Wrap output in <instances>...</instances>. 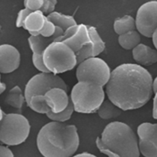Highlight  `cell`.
Listing matches in <instances>:
<instances>
[{
    "instance_id": "cell-22",
    "label": "cell",
    "mask_w": 157,
    "mask_h": 157,
    "mask_svg": "<svg viewBox=\"0 0 157 157\" xmlns=\"http://www.w3.org/2000/svg\"><path fill=\"white\" fill-rule=\"evenodd\" d=\"M27 105L33 111L41 114L47 115L51 111L45 101L44 95H34L32 96Z\"/></svg>"
},
{
    "instance_id": "cell-35",
    "label": "cell",
    "mask_w": 157,
    "mask_h": 157,
    "mask_svg": "<svg viewBox=\"0 0 157 157\" xmlns=\"http://www.w3.org/2000/svg\"><path fill=\"white\" fill-rule=\"evenodd\" d=\"M72 157H97L96 155L88 153V152H83V153H80L77 155H74Z\"/></svg>"
},
{
    "instance_id": "cell-26",
    "label": "cell",
    "mask_w": 157,
    "mask_h": 157,
    "mask_svg": "<svg viewBox=\"0 0 157 157\" xmlns=\"http://www.w3.org/2000/svg\"><path fill=\"white\" fill-rule=\"evenodd\" d=\"M56 26L50 21H49L46 16L44 25L42 29L38 32V35H40L45 37H52L56 31Z\"/></svg>"
},
{
    "instance_id": "cell-21",
    "label": "cell",
    "mask_w": 157,
    "mask_h": 157,
    "mask_svg": "<svg viewBox=\"0 0 157 157\" xmlns=\"http://www.w3.org/2000/svg\"><path fill=\"white\" fill-rule=\"evenodd\" d=\"M97 112L101 118L109 120L119 117L122 112V110L109 99H107L103 102Z\"/></svg>"
},
{
    "instance_id": "cell-18",
    "label": "cell",
    "mask_w": 157,
    "mask_h": 157,
    "mask_svg": "<svg viewBox=\"0 0 157 157\" xmlns=\"http://www.w3.org/2000/svg\"><path fill=\"white\" fill-rule=\"evenodd\" d=\"M47 19L56 26L61 28L64 32L69 27L77 25L74 18L69 15H65L58 12H53L47 15Z\"/></svg>"
},
{
    "instance_id": "cell-1",
    "label": "cell",
    "mask_w": 157,
    "mask_h": 157,
    "mask_svg": "<svg viewBox=\"0 0 157 157\" xmlns=\"http://www.w3.org/2000/svg\"><path fill=\"white\" fill-rule=\"evenodd\" d=\"M153 78L144 66L123 63L111 72L105 86L109 99L123 111L139 109L151 98Z\"/></svg>"
},
{
    "instance_id": "cell-23",
    "label": "cell",
    "mask_w": 157,
    "mask_h": 157,
    "mask_svg": "<svg viewBox=\"0 0 157 157\" xmlns=\"http://www.w3.org/2000/svg\"><path fill=\"white\" fill-rule=\"evenodd\" d=\"M91 42L94 47V56L101 54L105 48V43L99 36L97 29L91 25H87Z\"/></svg>"
},
{
    "instance_id": "cell-8",
    "label": "cell",
    "mask_w": 157,
    "mask_h": 157,
    "mask_svg": "<svg viewBox=\"0 0 157 157\" xmlns=\"http://www.w3.org/2000/svg\"><path fill=\"white\" fill-rule=\"evenodd\" d=\"M61 88L67 92L66 82L58 75L52 73H39L33 76L26 84L24 95L26 104L34 95H45L53 88Z\"/></svg>"
},
{
    "instance_id": "cell-29",
    "label": "cell",
    "mask_w": 157,
    "mask_h": 157,
    "mask_svg": "<svg viewBox=\"0 0 157 157\" xmlns=\"http://www.w3.org/2000/svg\"><path fill=\"white\" fill-rule=\"evenodd\" d=\"M57 1L56 0H44L43 5L39 10L44 15L47 14L48 15L55 12L54 10Z\"/></svg>"
},
{
    "instance_id": "cell-9",
    "label": "cell",
    "mask_w": 157,
    "mask_h": 157,
    "mask_svg": "<svg viewBox=\"0 0 157 157\" xmlns=\"http://www.w3.org/2000/svg\"><path fill=\"white\" fill-rule=\"evenodd\" d=\"M137 31L146 37H151L157 28V1L142 4L135 18Z\"/></svg>"
},
{
    "instance_id": "cell-6",
    "label": "cell",
    "mask_w": 157,
    "mask_h": 157,
    "mask_svg": "<svg viewBox=\"0 0 157 157\" xmlns=\"http://www.w3.org/2000/svg\"><path fill=\"white\" fill-rule=\"evenodd\" d=\"M31 126L28 120L20 113H7L0 120V140L6 145H18L29 136Z\"/></svg>"
},
{
    "instance_id": "cell-34",
    "label": "cell",
    "mask_w": 157,
    "mask_h": 157,
    "mask_svg": "<svg viewBox=\"0 0 157 157\" xmlns=\"http://www.w3.org/2000/svg\"><path fill=\"white\" fill-rule=\"evenodd\" d=\"M152 116L154 119L157 120V92L155 93V96L153 100Z\"/></svg>"
},
{
    "instance_id": "cell-15",
    "label": "cell",
    "mask_w": 157,
    "mask_h": 157,
    "mask_svg": "<svg viewBox=\"0 0 157 157\" xmlns=\"http://www.w3.org/2000/svg\"><path fill=\"white\" fill-rule=\"evenodd\" d=\"M62 42L69 46L75 53L81 49L84 45L91 43L87 25L78 24L76 33L72 37Z\"/></svg>"
},
{
    "instance_id": "cell-10",
    "label": "cell",
    "mask_w": 157,
    "mask_h": 157,
    "mask_svg": "<svg viewBox=\"0 0 157 157\" xmlns=\"http://www.w3.org/2000/svg\"><path fill=\"white\" fill-rule=\"evenodd\" d=\"M137 134L140 154L144 157H157V123H141Z\"/></svg>"
},
{
    "instance_id": "cell-19",
    "label": "cell",
    "mask_w": 157,
    "mask_h": 157,
    "mask_svg": "<svg viewBox=\"0 0 157 157\" xmlns=\"http://www.w3.org/2000/svg\"><path fill=\"white\" fill-rule=\"evenodd\" d=\"M4 101L6 104L18 110L21 109L23 104L26 102L24 93L18 85L12 87L9 91Z\"/></svg>"
},
{
    "instance_id": "cell-39",
    "label": "cell",
    "mask_w": 157,
    "mask_h": 157,
    "mask_svg": "<svg viewBox=\"0 0 157 157\" xmlns=\"http://www.w3.org/2000/svg\"><path fill=\"white\" fill-rule=\"evenodd\" d=\"M6 114L7 113H6V112H4L2 109H1V118H0V120H2L6 115Z\"/></svg>"
},
{
    "instance_id": "cell-3",
    "label": "cell",
    "mask_w": 157,
    "mask_h": 157,
    "mask_svg": "<svg viewBox=\"0 0 157 157\" xmlns=\"http://www.w3.org/2000/svg\"><path fill=\"white\" fill-rule=\"evenodd\" d=\"M100 139L107 148L121 157L140 156L138 137L125 123H109L103 129Z\"/></svg>"
},
{
    "instance_id": "cell-38",
    "label": "cell",
    "mask_w": 157,
    "mask_h": 157,
    "mask_svg": "<svg viewBox=\"0 0 157 157\" xmlns=\"http://www.w3.org/2000/svg\"><path fill=\"white\" fill-rule=\"evenodd\" d=\"M6 90V85L4 82H1L0 84V93L1 94H2L4 91H5Z\"/></svg>"
},
{
    "instance_id": "cell-33",
    "label": "cell",
    "mask_w": 157,
    "mask_h": 157,
    "mask_svg": "<svg viewBox=\"0 0 157 157\" xmlns=\"http://www.w3.org/2000/svg\"><path fill=\"white\" fill-rule=\"evenodd\" d=\"M0 157H14V155L10 148L1 145L0 146Z\"/></svg>"
},
{
    "instance_id": "cell-32",
    "label": "cell",
    "mask_w": 157,
    "mask_h": 157,
    "mask_svg": "<svg viewBox=\"0 0 157 157\" xmlns=\"http://www.w3.org/2000/svg\"><path fill=\"white\" fill-rule=\"evenodd\" d=\"M78 24L69 27L67 29H66L64 32V34L59 37L57 38L55 42H63L64 40L72 37L76 33L78 28Z\"/></svg>"
},
{
    "instance_id": "cell-2",
    "label": "cell",
    "mask_w": 157,
    "mask_h": 157,
    "mask_svg": "<svg viewBox=\"0 0 157 157\" xmlns=\"http://www.w3.org/2000/svg\"><path fill=\"white\" fill-rule=\"evenodd\" d=\"M79 144L75 125L53 121L40 128L36 138L37 149L44 157H72Z\"/></svg>"
},
{
    "instance_id": "cell-20",
    "label": "cell",
    "mask_w": 157,
    "mask_h": 157,
    "mask_svg": "<svg viewBox=\"0 0 157 157\" xmlns=\"http://www.w3.org/2000/svg\"><path fill=\"white\" fill-rule=\"evenodd\" d=\"M118 41L120 45L125 50H133L140 44V34L134 30L118 36Z\"/></svg>"
},
{
    "instance_id": "cell-16",
    "label": "cell",
    "mask_w": 157,
    "mask_h": 157,
    "mask_svg": "<svg viewBox=\"0 0 157 157\" xmlns=\"http://www.w3.org/2000/svg\"><path fill=\"white\" fill-rule=\"evenodd\" d=\"M46 16L40 10L32 12L24 21L23 28L32 36H38L45 23Z\"/></svg>"
},
{
    "instance_id": "cell-25",
    "label": "cell",
    "mask_w": 157,
    "mask_h": 157,
    "mask_svg": "<svg viewBox=\"0 0 157 157\" xmlns=\"http://www.w3.org/2000/svg\"><path fill=\"white\" fill-rule=\"evenodd\" d=\"M76 56L77 65L82 63L84 61L94 56V47L92 43L84 45L81 49L75 53Z\"/></svg>"
},
{
    "instance_id": "cell-7",
    "label": "cell",
    "mask_w": 157,
    "mask_h": 157,
    "mask_svg": "<svg viewBox=\"0 0 157 157\" xmlns=\"http://www.w3.org/2000/svg\"><path fill=\"white\" fill-rule=\"evenodd\" d=\"M111 72L110 67L103 59L94 56L77 65L75 75L77 82H88L103 87L109 82Z\"/></svg>"
},
{
    "instance_id": "cell-30",
    "label": "cell",
    "mask_w": 157,
    "mask_h": 157,
    "mask_svg": "<svg viewBox=\"0 0 157 157\" xmlns=\"http://www.w3.org/2000/svg\"><path fill=\"white\" fill-rule=\"evenodd\" d=\"M32 12V11H31L30 10L26 9V8H24L21 9L18 14H17V17L16 19V22H15V25L17 28H21L23 27V23L24 21H25L26 18H27V17Z\"/></svg>"
},
{
    "instance_id": "cell-24",
    "label": "cell",
    "mask_w": 157,
    "mask_h": 157,
    "mask_svg": "<svg viewBox=\"0 0 157 157\" xmlns=\"http://www.w3.org/2000/svg\"><path fill=\"white\" fill-rule=\"evenodd\" d=\"M74 111H75L74 108L70 99L69 104L67 107L64 110L58 113H54L50 111L46 115L50 120L53 121L64 123L65 121L69 120L71 118L72 113H74Z\"/></svg>"
},
{
    "instance_id": "cell-13",
    "label": "cell",
    "mask_w": 157,
    "mask_h": 157,
    "mask_svg": "<svg viewBox=\"0 0 157 157\" xmlns=\"http://www.w3.org/2000/svg\"><path fill=\"white\" fill-rule=\"evenodd\" d=\"M132 55L137 64L151 66L157 62V50L140 43L132 50Z\"/></svg>"
},
{
    "instance_id": "cell-36",
    "label": "cell",
    "mask_w": 157,
    "mask_h": 157,
    "mask_svg": "<svg viewBox=\"0 0 157 157\" xmlns=\"http://www.w3.org/2000/svg\"><path fill=\"white\" fill-rule=\"evenodd\" d=\"M151 38H152V42L155 46V49L157 50V28L155 30V31L154 32V33L153 34Z\"/></svg>"
},
{
    "instance_id": "cell-28",
    "label": "cell",
    "mask_w": 157,
    "mask_h": 157,
    "mask_svg": "<svg viewBox=\"0 0 157 157\" xmlns=\"http://www.w3.org/2000/svg\"><path fill=\"white\" fill-rule=\"evenodd\" d=\"M44 3V0H25L23 4L25 8L32 12L39 10Z\"/></svg>"
},
{
    "instance_id": "cell-12",
    "label": "cell",
    "mask_w": 157,
    "mask_h": 157,
    "mask_svg": "<svg viewBox=\"0 0 157 157\" xmlns=\"http://www.w3.org/2000/svg\"><path fill=\"white\" fill-rule=\"evenodd\" d=\"M45 101L51 112L54 113L64 110L68 106L70 96L67 92L61 88H53L48 91L44 95Z\"/></svg>"
},
{
    "instance_id": "cell-27",
    "label": "cell",
    "mask_w": 157,
    "mask_h": 157,
    "mask_svg": "<svg viewBox=\"0 0 157 157\" xmlns=\"http://www.w3.org/2000/svg\"><path fill=\"white\" fill-rule=\"evenodd\" d=\"M32 61L34 66L40 72L50 73L44 64L42 55L33 53Z\"/></svg>"
},
{
    "instance_id": "cell-11",
    "label": "cell",
    "mask_w": 157,
    "mask_h": 157,
    "mask_svg": "<svg viewBox=\"0 0 157 157\" xmlns=\"http://www.w3.org/2000/svg\"><path fill=\"white\" fill-rule=\"evenodd\" d=\"M20 53L14 46L4 44L0 46V72L9 74L17 69L20 64Z\"/></svg>"
},
{
    "instance_id": "cell-14",
    "label": "cell",
    "mask_w": 157,
    "mask_h": 157,
    "mask_svg": "<svg viewBox=\"0 0 157 157\" xmlns=\"http://www.w3.org/2000/svg\"><path fill=\"white\" fill-rule=\"evenodd\" d=\"M64 34V31L59 27L56 28L55 34L50 37H45L40 35L36 36H30L28 39V44L33 53L43 55L46 48L55 40Z\"/></svg>"
},
{
    "instance_id": "cell-31",
    "label": "cell",
    "mask_w": 157,
    "mask_h": 157,
    "mask_svg": "<svg viewBox=\"0 0 157 157\" xmlns=\"http://www.w3.org/2000/svg\"><path fill=\"white\" fill-rule=\"evenodd\" d=\"M96 145L98 150L103 154L105 155L108 157H121V156L118 155V154L110 151L108 148H107L101 142L99 137H98L96 139Z\"/></svg>"
},
{
    "instance_id": "cell-5",
    "label": "cell",
    "mask_w": 157,
    "mask_h": 157,
    "mask_svg": "<svg viewBox=\"0 0 157 157\" xmlns=\"http://www.w3.org/2000/svg\"><path fill=\"white\" fill-rule=\"evenodd\" d=\"M42 56L47 69L55 75L71 71L77 65L75 52L62 42L51 44Z\"/></svg>"
},
{
    "instance_id": "cell-17",
    "label": "cell",
    "mask_w": 157,
    "mask_h": 157,
    "mask_svg": "<svg viewBox=\"0 0 157 157\" xmlns=\"http://www.w3.org/2000/svg\"><path fill=\"white\" fill-rule=\"evenodd\" d=\"M113 26L114 31L118 36L136 30V20L129 15H125L121 17L116 18Z\"/></svg>"
},
{
    "instance_id": "cell-37",
    "label": "cell",
    "mask_w": 157,
    "mask_h": 157,
    "mask_svg": "<svg viewBox=\"0 0 157 157\" xmlns=\"http://www.w3.org/2000/svg\"><path fill=\"white\" fill-rule=\"evenodd\" d=\"M153 88L155 94L157 92V76L153 80Z\"/></svg>"
},
{
    "instance_id": "cell-4",
    "label": "cell",
    "mask_w": 157,
    "mask_h": 157,
    "mask_svg": "<svg viewBox=\"0 0 157 157\" xmlns=\"http://www.w3.org/2000/svg\"><path fill=\"white\" fill-rule=\"evenodd\" d=\"M104 98L105 92L102 86L84 82H77L70 94L74 110L81 113L97 112L105 101Z\"/></svg>"
}]
</instances>
